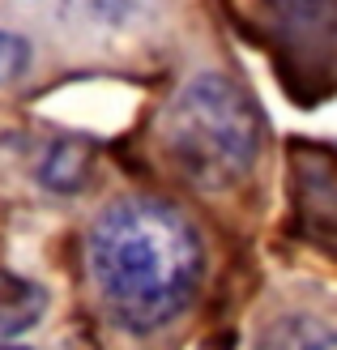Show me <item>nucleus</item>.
<instances>
[{
  "label": "nucleus",
  "mask_w": 337,
  "mask_h": 350,
  "mask_svg": "<svg viewBox=\"0 0 337 350\" xmlns=\"http://www.w3.org/2000/svg\"><path fill=\"white\" fill-rule=\"evenodd\" d=\"M85 269L98 308L124 334H154L197 299L205 243L175 205L120 197L85 231Z\"/></svg>",
  "instance_id": "1"
},
{
  "label": "nucleus",
  "mask_w": 337,
  "mask_h": 350,
  "mask_svg": "<svg viewBox=\"0 0 337 350\" xmlns=\"http://www.w3.org/2000/svg\"><path fill=\"white\" fill-rule=\"evenodd\" d=\"M163 150L192 188H235L260 154V111L230 77L197 73L163 116Z\"/></svg>",
  "instance_id": "2"
},
{
  "label": "nucleus",
  "mask_w": 337,
  "mask_h": 350,
  "mask_svg": "<svg viewBox=\"0 0 337 350\" xmlns=\"http://www.w3.org/2000/svg\"><path fill=\"white\" fill-rule=\"evenodd\" d=\"M252 350H337V325L312 312H282L265 321Z\"/></svg>",
  "instance_id": "3"
},
{
  "label": "nucleus",
  "mask_w": 337,
  "mask_h": 350,
  "mask_svg": "<svg viewBox=\"0 0 337 350\" xmlns=\"http://www.w3.org/2000/svg\"><path fill=\"white\" fill-rule=\"evenodd\" d=\"M47 308V295L39 282L17 273H0V338H17L30 325H39Z\"/></svg>",
  "instance_id": "4"
},
{
  "label": "nucleus",
  "mask_w": 337,
  "mask_h": 350,
  "mask_svg": "<svg viewBox=\"0 0 337 350\" xmlns=\"http://www.w3.org/2000/svg\"><path fill=\"white\" fill-rule=\"evenodd\" d=\"M90 175V146L85 142H56L39 163V184L51 192H77Z\"/></svg>",
  "instance_id": "5"
},
{
  "label": "nucleus",
  "mask_w": 337,
  "mask_h": 350,
  "mask_svg": "<svg viewBox=\"0 0 337 350\" xmlns=\"http://www.w3.org/2000/svg\"><path fill=\"white\" fill-rule=\"evenodd\" d=\"M30 68V43L13 30H0V85L17 81Z\"/></svg>",
  "instance_id": "6"
},
{
  "label": "nucleus",
  "mask_w": 337,
  "mask_h": 350,
  "mask_svg": "<svg viewBox=\"0 0 337 350\" xmlns=\"http://www.w3.org/2000/svg\"><path fill=\"white\" fill-rule=\"evenodd\" d=\"M0 350H30V346H17V342H9V338H0Z\"/></svg>",
  "instance_id": "7"
}]
</instances>
